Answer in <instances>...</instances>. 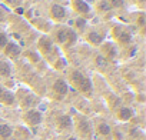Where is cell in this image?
<instances>
[{"instance_id": "6da1fadb", "label": "cell", "mask_w": 146, "mask_h": 140, "mask_svg": "<svg viewBox=\"0 0 146 140\" xmlns=\"http://www.w3.org/2000/svg\"><path fill=\"white\" fill-rule=\"evenodd\" d=\"M70 82H72L73 86H75L78 90H80L82 93H85V94H92V92H93L92 80H90L89 77H86L82 72H79V70L72 72V75H70Z\"/></svg>"}, {"instance_id": "7a4b0ae2", "label": "cell", "mask_w": 146, "mask_h": 140, "mask_svg": "<svg viewBox=\"0 0 146 140\" xmlns=\"http://www.w3.org/2000/svg\"><path fill=\"white\" fill-rule=\"evenodd\" d=\"M76 39H78L76 32L67 26H63L56 32V42L60 43L62 46H72L76 42Z\"/></svg>"}, {"instance_id": "3957f363", "label": "cell", "mask_w": 146, "mask_h": 140, "mask_svg": "<svg viewBox=\"0 0 146 140\" xmlns=\"http://www.w3.org/2000/svg\"><path fill=\"white\" fill-rule=\"evenodd\" d=\"M75 127L78 130V133L86 139H89L92 136V126H90V122L85 117V116H78L76 120H75Z\"/></svg>"}, {"instance_id": "277c9868", "label": "cell", "mask_w": 146, "mask_h": 140, "mask_svg": "<svg viewBox=\"0 0 146 140\" xmlns=\"http://www.w3.org/2000/svg\"><path fill=\"white\" fill-rule=\"evenodd\" d=\"M19 100H20L22 106H23V107H27L29 110L33 109V107L39 103V97H37L36 94L30 93V92H25L23 94H20V96H19Z\"/></svg>"}, {"instance_id": "5b68a950", "label": "cell", "mask_w": 146, "mask_h": 140, "mask_svg": "<svg viewBox=\"0 0 146 140\" xmlns=\"http://www.w3.org/2000/svg\"><path fill=\"white\" fill-rule=\"evenodd\" d=\"M42 113L40 112H37V110H35V109H30V110H27L26 113H25V120H26V123L29 124V126H37V124H40L42 123Z\"/></svg>"}, {"instance_id": "8992f818", "label": "cell", "mask_w": 146, "mask_h": 140, "mask_svg": "<svg viewBox=\"0 0 146 140\" xmlns=\"http://www.w3.org/2000/svg\"><path fill=\"white\" fill-rule=\"evenodd\" d=\"M0 103L6 106H13L16 103V96L10 90L3 87L2 85H0Z\"/></svg>"}, {"instance_id": "52a82bcc", "label": "cell", "mask_w": 146, "mask_h": 140, "mask_svg": "<svg viewBox=\"0 0 146 140\" xmlns=\"http://www.w3.org/2000/svg\"><path fill=\"white\" fill-rule=\"evenodd\" d=\"M50 16L54 22H63L66 19V10L60 5H52L50 7Z\"/></svg>"}, {"instance_id": "ba28073f", "label": "cell", "mask_w": 146, "mask_h": 140, "mask_svg": "<svg viewBox=\"0 0 146 140\" xmlns=\"http://www.w3.org/2000/svg\"><path fill=\"white\" fill-rule=\"evenodd\" d=\"M37 46H39V50H40L43 54H49V53L53 50V42H52V39H49L47 36L40 37Z\"/></svg>"}, {"instance_id": "9c48e42d", "label": "cell", "mask_w": 146, "mask_h": 140, "mask_svg": "<svg viewBox=\"0 0 146 140\" xmlns=\"http://www.w3.org/2000/svg\"><path fill=\"white\" fill-rule=\"evenodd\" d=\"M56 123H57V127L60 130H70L73 127V120H72V117L69 114H60L57 117Z\"/></svg>"}, {"instance_id": "30bf717a", "label": "cell", "mask_w": 146, "mask_h": 140, "mask_svg": "<svg viewBox=\"0 0 146 140\" xmlns=\"http://www.w3.org/2000/svg\"><path fill=\"white\" fill-rule=\"evenodd\" d=\"M53 92H54L56 94H59V96H66L67 92H69V86H67V83H66L64 80L57 79V80L53 83Z\"/></svg>"}, {"instance_id": "8fae6325", "label": "cell", "mask_w": 146, "mask_h": 140, "mask_svg": "<svg viewBox=\"0 0 146 140\" xmlns=\"http://www.w3.org/2000/svg\"><path fill=\"white\" fill-rule=\"evenodd\" d=\"M72 5H73V9H75L78 13H80V15H88L92 10V7L85 2V0H73Z\"/></svg>"}, {"instance_id": "7c38bea8", "label": "cell", "mask_w": 146, "mask_h": 140, "mask_svg": "<svg viewBox=\"0 0 146 140\" xmlns=\"http://www.w3.org/2000/svg\"><path fill=\"white\" fill-rule=\"evenodd\" d=\"M13 136V127L9 123H0V139L9 140Z\"/></svg>"}, {"instance_id": "4fadbf2b", "label": "cell", "mask_w": 146, "mask_h": 140, "mask_svg": "<svg viewBox=\"0 0 146 140\" xmlns=\"http://www.w3.org/2000/svg\"><path fill=\"white\" fill-rule=\"evenodd\" d=\"M20 52H22V50H20V47H19L16 43H10V42H9V43L6 44V47H5V53H6V56L13 57V59L17 57V56L20 54Z\"/></svg>"}, {"instance_id": "5bb4252c", "label": "cell", "mask_w": 146, "mask_h": 140, "mask_svg": "<svg viewBox=\"0 0 146 140\" xmlns=\"http://www.w3.org/2000/svg\"><path fill=\"white\" fill-rule=\"evenodd\" d=\"M0 76L2 77L12 76V64L6 60H0Z\"/></svg>"}, {"instance_id": "9a60e30c", "label": "cell", "mask_w": 146, "mask_h": 140, "mask_svg": "<svg viewBox=\"0 0 146 140\" xmlns=\"http://www.w3.org/2000/svg\"><path fill=\"white\" fill-rule=\"evenodd\" d=\"M86 39H88V42L92 43L93 46H99V44H102V42H103V36L99 34V33H96V32H90V33L86 36Z\"/></svg>"}, {"instance_id": "2e32d148", "label": "cell", "mask_w": 146, "mask_h": 140, "mask_svg": "<svg viewBox=\"0 0 146 140\" xmlns=\"http://www.w3.org/2000/svg\"><path fill=\"white\" fill-rule=\"evenodd\" d=\"M117 116H119V119H120V120L126 122V120L132 119V116H133V112H132V110H130L129 107H122V109L119 110Z\"/></svg>"}, {"instance_id": "e0dca14e", "label": "cell", "mask_w": 146, "mask_h": 140, "mask_svg": "<svg viewBox=\"0 0 146 140\" xmlns=\"http://www.w3.org/2000/svg\"><path fill=\"white\" fill-rule=\"evenodd\" d=\"M110 131H112V130H110V126H109L108 123L102 122V123L98 124V133H99V134H102V136H109Z\"/></svg>"}, {"instance_id": "ac0fdd59", "label": "cell", "mask_w": 146, "mask_h": 140, "mask_svg": "<svg viewBox=\"0 0 146 140\" xmlns=\"http://www.w3.org/2000/svg\"><path fill=\"white\" fill-rule=\"evenodd\" d=\"M130 40H132V36L127 32H122L120 34H117V42L120 44H127V43H130Z\"/></svg>"}, {"instance_id": "d6986e66", "label": "cell", "mask_w": 146, "mask_h": 140, "mask_svg": "<svg viewBox=\"0 0 146 140\" xmlns=\"http://www.w3.org/2000/svg\"><path fill=\"white\" fill-rule=\"evenodd\" d=\"M106 2L110 7H116V9L125 6V0H106Z\"/></svg>"}, {"instance_id": "ffe728a7", "label": "cell", "mask_w": 146, "mask_h": 140, "mask_svg": "<svg viewBox=\"0 0 146 140\" xmlns=\"http://www.w3.org/2000/svg\"><path fill=\"white\" fill-rule=\"evenodd\" d=\"M9 43V37L6 33H0V49L6 47V44Z\"/></svg>"}, {"instance_id": "44dd1931", "label": "cell", "mask_w": 146, "mask_h": 140, "mask_svg": "<svg viewBox=\"0 0 146 140\" xmlns=\"http://www.w3.org/2000/svg\"><path fill=\"white\" fill-rule=\"evenodd\" d=\"M99 9H100V10H103V12H108V10H110L112 7L108 5L106 0H103V2H100V3H99Z\"/></svg>"}, {"instance_id": "7402d4cb", "label": "cell", "mask_w": 146, "mask_h": 140, "mask_svg": "<svg viewBox=\"0 0 146 140\" xmlns=\"http://www.w3.org/2000/svg\"><path fill=\"white\" fill-rule=\"evenodd\" d=\"M106 49H108V56L109 57H115L116 56V49L115 47H110V44H108Z\"/></svg>"}, {"instance_id": "603a6c76", "label": "cell", "mask_w": 146, "mask_h": 140, "mask_svg": "<svg viewBox=\"0 0 146 140\" xmlns=\"http://www.w3.org/2000/svg\"><path fill=\"white\" fill-rule=\"evenodd\" d=\"M85 24H86V23H85V20H82L80 17L76 20V27H78V29H82V27H85Z\"/></svg>"}, {"instance_id": "cb8c5ba5", "label": "cell", "mask_w": 146, "mask_h": 140, "mask_svg": "<svg viewBox=\"0 0 146 140\" xmlns=\"http://www.w3.org/2000/svg\"><path fill=\"white\" fill-rule=\"evenodd\" d=\"M3 2H5L6 5H12V6H17V5H19V2H20V0H3Z\"/></svg>"}, {"instance_id": "d4e9b609", "label": "cell", "mask_w": 146, "mask_h": 140, "mask_svg": "<svg viewBox=\"0 0 146 140\" xmlns=\"http://www.w3.org/2000/svg\"><path fill=\"white\" fill-rule=\"evenodd\" d=\"M96 61H98V64H99V66H105V64H106L103 57H98V60H96Z\"/></svg>"}, {"instance_id": "484cf974", "label": "cell", "mask_w": 146, "mask_h": 140, "mask_svg": "<svg viewBox=\"0 0 146 140\" xmlns=\"http://www.w3.org/2000/svg\"><path fill=\"white\" fill-rule=\"evenodd\" d=\"M66 140H79V139H76V137H67Z\"/></svg>"}, {"instance_id": "4316f807", "label": "cell", "mask_w": 146, "mask_h": 140, "mask_svg": "<svg viewBox=\"0 0 146 140\" xmlns=\"http://www.w3.org/2000/svg\"><path fill=\"white\" fill-rule=\"evenodd\" d=\"M0 19H2V13H0Z\"/></svg>"}]
</instances>
